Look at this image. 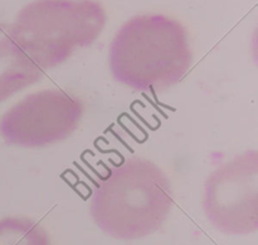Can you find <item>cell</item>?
<instances>
[{"label": "cell", "instance_id": "obj_2", "mask_svg": "<svg viewBox=\"0 0 258 245\" xmlns=\"http://www.w3.org/2000/svg\"><path fill=\"white\" fill-rule=\"evenodd\" d=\"M191 62L188 32L164 14L133 17L121 25L108 47L113 79L140 92H163L178 85Z\"/></svg>", "mask_w": 258, "mask_h": 245}, {"label": "cell", "instance_id": "obj_1", "mask_svg": "<svg viewBox=\"0 0 258 245\" xmlns=\"http://www.w3.org/2000/svg\"><path fill=\"white\" fill-rule=\"evenodd\" d=\"M174 205L170 179L145 157H128L108 166L92 186L93 223L118 240H138L156 233Z\"/></svg>", "mask_w": 258, "mask_h": 245}, {"label": "cell", "instance_id": "obj_6", "mask_svg": "<svg viewBox=\"0 0 258 245\" xmlns=\"http://www.w3.org/2000/svg\"><path fill=\"white\" fill-rule=\"evenodd\" d=\"M43 73L14 39L10 24H0V103L39 82Z\"/></svg>", "mask_w": 258, "mask_h": 245}, {"label": "cell", "instance_id": "obj_7", "mask_svg": "<svg viewBox=\"0 0 258 245\" xmlns=\"http://www.w3.org/2000/svg\"><path fill=\"white\" fill-rule=\"evenodd\" d=\"M0 245H50L47 230L28 218L0 219Z\"/></svg>", "mask_w": 258, "mask_h": 245}, {"label": "cell", "instance_id": "obj_4", "mask_svg": "<svg viewBox=\"0 0 258 245\" xmlns=\"http://www.w3.org/2000/svg\"><path fill=\"white\" fill-rule=\"evenodd\" d=\"M203 211L226 235L258 230V152L244 151L214 169L203 189Z\"/></svg>", "mask_w": 258, "mask_h": 245}, {"label": "cell", "instance_id": "obj_5", "mask_svg": "<svg viewBox=\"0 0 258 245\" xmlns=\"http://www.w3.org/2000/svg\"><path fill=\"white\" fill-rule=\"evenodd\" d=\"M83 112L82 101L67 91H38L0 117V136L15 147H48L67 140L80 126Z\"/></svg>", "mask_w": 258, "mask_h": 245}, {"label": "cell", "instance_id": "obj_3", "mask_svg": "<svg viewBox=\"0 0 258 245\" xmlns=\"http://www.w3.org/2000/svg\"><path fill=\"white\" fill-rule=\"evenodd\" d=\"M107 14L96 0H34L10 24L12 34L39 68L50 69L102 34Z\"/></svg>", "mask_w": 258, "mask_h": 245}]
</instances>
